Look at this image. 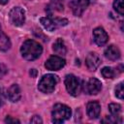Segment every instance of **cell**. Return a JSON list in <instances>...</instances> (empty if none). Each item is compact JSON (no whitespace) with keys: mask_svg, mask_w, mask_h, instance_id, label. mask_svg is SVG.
Wrapping results in <instances>:
<instances>
[{"mask_svg":"<svg viewBox=\"0 0 124 124\" xmlns=\"http://www.w3.org/2000/svg\"><path fill=\"white\" fill-rule=\"evenodd\" d=\"M10 20L16 26H21L25 21V12L20 7H15L10 12Z\"/></svg>","mask_w":124,"mask_h":124,"instance_id":"obj_6","label":"cell"},{"mask_svg":"<svg viewBox=\"0 0 124 124\" xmlns=\"http://www.w3.org/2000/svg\"><path fill=\"white\" fill-rule=\"evenodd\" d=\"M93 37H94L95 43L99 46H105L108 40V36L107 32L102 27H97L93 30Z\"/></svg>","mask_w":124,"mask_h":124,"instance_id":"obj_8","label":"cell"},{"mask_svg":"<svg viewBox=\"0 0 124 124\" xmlns=\"http://www.w3.org/2000/svg\"><path fill=\"white\" fill-rule=\"evenodd\" d=\"M115 95L117 98L119 99H123V96H124V90H123V83L120 82L119 84L116 85L115 87Z\"/></svg>","mask_w":124,"mask_h":124,"instance_id":"obj_21","label":"cell"},{"mask_svg":"<svg viewBox=\"0 0 124 124\" xmlns=\"http://www.w3.org/2000/svg\"><path fill=\"white\" fill-rule=\"evenodd\" d=\"M113 8L114 10L121 16L124 15V8H123V0H115L113 2Z\"/></svg>","mask_w":124,"mask_h":124,"instance_id":"obj_20","label":"cell"},{"mask_svg":"<svg viewBox=\"0 0 124 124\" xmlns=\"http://www.w3.org/2000/svg\"><path fill=\"white\" fill-rule=\"evenodd\" d=\"M108 110H109V112L112 116H118L120 111H121V107L118 104L112 103V104L108 105Z\"/></svg>","mask_w":124,"mask_h":124,"instance_id":"obj_17","label":"cell"},{"mask_svg":"<svg viewBox=\"0 0 124 124\" xmlns=\"http://www.w3.org/2000/svg\"><path fill=\"white\" fill-rule=\"evenodd\" d=\"M4 104V97H3V93H2V90L0 89V108L2 107V105Z\"/></svg>","mask_w":124,"mask_h":124,"instance_id":"obj_25","label":"cell"},{"mask_svg":"<svg viewBox=\"0 0 124 124\" xmlns=\"http://www.w3.org/2000/svg\"><path fill=\"white\" fill-rule=\"evenodd\" d=\"M8 98L11 102L15 103L17 102L20 99L21 93H20V88L17 84H12L10 86V88L8 89Z\"/></svg>","mask_w":124,"mask_h":124,"instance_id":"obj_13","label":"cell"},{"mask_svg":"<svg viewBox=\"0 0 124 124\" xmlns=\"http://www.w3.org/2000/svg\"><path fill=\"white\" fill-rule=\"evenodd\" d=\"M85 63L90 71H95L101 64V58L97 53L90 52L85 59Z\"/></svg>","mask_w":124,"mask_h":124,"instance_id":"obj_11","label":"cell"},{"mask_svg":"<svg viewBox=\"0 0 124 124\" xmlns=\"http://www.w3.org/2000/svg\"><path fill=\"white\" fill-rule=\"evenodd\" d=\"M105 56L109 59V60H117L119 57H120V51L118 49L117 46L111 45L109 46H108L105 50Z\"/></svg>","mask_w":124,"mask_h":124,"instance_id":"obj_14","label":"cell"},{"mask_svg":"<svg viewBox=\"0 0 124 124\" xmlns=\"http://www.w3.org/2000/svg\"><path fill=\"white\" fill-rule=\"evenodd\" d=\"M36 74H37V72H36V70H35V69H32V70L30 71V75H31L33 78H35V77H36Z\"/></svg>","mask_w":124,"mask_h":124,"instance_id":"obj_26","label":"cell"},{"mask_svg":"<svg viewBox=\"0 0 124 124\" xmlns=\"http://www.w3.org/2000/svg\"><path fill=\"white\" fill-rule=\"evenodd\" d=\"M89 4V0H74L71 2L70 6L73 10V13L77 16H80L84 10L87 8Z\"/></svg>","mask_w":124,"mask_h":124,"instance_id":"obj_10","label":"cell"},{"mask_svg":"<svg viewBox=\"0 0 124 124\" xmlns=\"http://www.w3.org/2000/svg\"><path fill=\"white\" fill-rule=\"evenodd\" d=\"M57 81H58V78L56 76L51 75V74L45 75L41 78L38 88L43 93H51L54 90Z\"/></svg>","mask_w":124,"mask_h":124,"instance_id":"obj_3","label":"cell"},{"mask_svg":"<svg viewBox=\"0 0 124 124\" xmlns=\"http://www.w3.org/2000/svg\"><path fill=\"white\" fill-rule=\"evenodd\" d=\"M5 122L6 123H19V120H17L16 118H13L11 116H7L6 119H5Z\"/></svg>","mask_w":124,"mask_h":124,"instance_id":"obj_23","label":"cell"},{"mask_svg":"<svg viewBox=\"0 0 124 124\" xmlns=\"http://www.w3.org/2000/svg\"><path fill=\"white\" fill-rule=\"evenodd\" d=\"M72 111L71 108L63 104H56L53 107L51 115H52V121L54 123H62L65 120L69 119L71 117Z\"/></svg>","mask_w":124,"mask_h":124,"instance_id":"obj_2","label":"cell"},{"mask_svg":"<svg viewBox=\"0 0 124 124\" xmlns=\"http://www.w3.org/2000/svg\"><path fill=\"white\" fill-rule=\"evenodd\" d=\"M45 66L47 70L50 71H57L60 70L62 67L65 66V60L58 55H52L50 56L45 63Z\"/></svg>","mask_w":124,"mask_h":124,"instance_id":"obj_7","label":"cell"},{"mask_svg":"<svg viewBox=\"0 0 124 124\" xmlns=\"http://www.w3.org/2000/svg\"><path fill=\"white\" fill-rule=\"evenodd\" d=\"M49 9L52 11H63V3L61 0H51L49 4Z\"/></svg>","mask_w":124,"mask_h":124,"instance_id":"obj_18","label":"cell"},{"mask_svg":"<svg viewBox=\"0 0 124 124\" xmlns=\"http://www.w3.org/2000/svg\"><path fill=\"white\" fill-rule=\"evenodd\" d=\"M42 25L47 31H54L59 26H64L68 23V20L65 18H51V17H42L40 19Z\"/></svg>","mask_w":124,"mask_h":124,"instance_id":"obj_5","label":"cell"},{"mask_svg":"<svg viewBox=\"0 0 124 124\" xmlns=\"http://www.w3.org/2000/svg\"><path fill=\"white\" fill-rule=\"evenodd\" d=\"M101 73H102V76L104 78H113V77L115 75L113 69L110 68V67H105V68H103L102 71H101Z\"/></svg>","mask_w":124,"mask_h":124,"instance_id":"obj_19","label":"cell"},{"mask_svg":"<svg viewBox=\"0 0 124 124\" xmlns=\"http://www.w3.org/2000/svg\"><path fill=\"white\" fill-rule=\"evenodd\" d=\"M65 86L72 96H78L81 90L80 80L74 75H67L65 78Z\"/></svg>","mask_w":124,"mask_h":124,"instance_id":"obj_4","label":"cell"},{"mask_svg":"<svg viewBox=\"0 0 124 124\" xmlns=\"http://www.w3.org/2000/svg\"><path fill=\"white\" fill-rule=\"evenodd\" d=\"M42 51H43L42 46L33 40L25 41L20 47V52L22 57L29 61L39 58V56L42 54Z\"/></svg>","mask_w":124,"mask_h":124,"instance_id":"obj_1","label":"cell"},{"mask_svg":"<svg viewBox=\"0 0 124 124\" xmlns=\"http://www.w3.org/2000/svg\"><path fill=\"white\" fill-rule=\"evenodd\" d=\"M52 49H53V51H54L56 54L61 55V56H62V55H65V54H66V51H67L66 46H65V44H64V42L62 41V39H57V40L55 41V43L53 44Z\"/></svg>","mask_w":124,"mask_h":124,"instance_id":"obj_15","label":"cell"},{"mask_svg":"<svg viewBox=\"0 0 124 124\" xmlns=\"http://www.w3.org/2000/svg\"><path fill=\"white\" fill-rule=\"evenodd\" d=\"M100 111H101V106L98 102L93 101V102H89L87 104L86 112H87V115L90 119L97 118L100 115Z\"/></svg>","mask_w":124,"mask_h":124,"instance_id":"obj_12","label":"cell"},{"mask_svg":"<svg viewBox=\"0 0 124 124\" xmlns=\"http://www.w3.org/2000/svg\"><path fill=\"white\" fill-rule=\"evenodd\" d=\"M101 89H102V83L96 78H91L85 85V91L90 95L98 94L101 91Z\"/></svg>","mask_w":124,"mask_h":124,"instance_id":"obj_9","label":"cell"},{"mask_svg":"<svg viewBox=\"0 0 124 124\" xmlns=\"http://www.w3.org/2000/svg\"><path fill=\"white\" fill-rule=\"evenodd\" d=\"M11 47V42L8 36L2 31L1 26H0V49L3 51L8 50Z\"/></svg>","mask_w":124,"mask_h":124,"instance_id":"obj_16","label":"cell"},{"mask_svg":"<svg viewBox=\"0 0 124 124\" xmlns=\"http://www.w3.org/2000/svg\"><path fill=\"white\" fill-rule=\"evenodd\" d=\"M7 73V68L5 67V65L0 64V78H3Z\"/></svg>","mask_w":124,"mask_h":124,"instance_id":"obj_22","label":"cell"},{"mask_svg":"<svg viewBox=\"0 0 124 124\" xmlns=\"http://www.w3.org/2000/svg\"><path fill=\"white\" fill-rule=\"evenodd\" d=\"M30 122L31 123H42V119H41L40 116L35 115V116H33V118H31Z\"/></svg>","mask_w":124,"mask_h":124,"instance_id":"obj_24","label":"cell"},{"mask_svg":"<svg viewBox=\"0 0 124 124\" xmlns=\"http://www.w3.org/2000/svg\"><path fill=\"white\" fill-rule=\"evenodd\" d=\"M8 1H9V0H0V4H1V5H4V4L8 3Z\"/></svg>","mask_w":124,"mask_h":124,"instance_id":"obj_27","label":"cell"}]
</instances>
